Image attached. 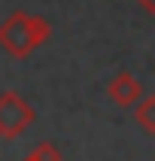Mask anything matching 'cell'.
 <instances>
[{
	"instance_id": "3957f363",
	"label": "cell",
	"mask_w": 155,
	"mask_h": 161,
	"mask_svg": "<svg viewBox=\"0 0 155 161\" xmlns=\"http://www.w3.org/2000/svg\"><path fill=\"white\" fill-rule=\"evenodd\" d=\"M109 97H113V103H116V107H134L137 100L143 97V85H140V82L134 79V76H131V73H119L116 79L109 82Z\"/></svg>"
},
{
	"instance_id": "7a4b0ae2",
	"label": "cell",
	"mask_w": 155,
	"mask_h": 161,
	"mask_svg": "<svg viewBox=\"0 0 155 161\" xmlns=\"http://www.w3.org/2000/svg\"><path fill=\"white\" fill-rule=\"evenodd\" d=\"M0 46L6 49L12 58H25L36 49L34 40V25L27 12H12L6 25H0Z\"/></svg>"
},
{
	"instance_id": "6da1fadb",
	"label": "cell",
	"mask_w": 155,
	"mask_h": 161,
	"mask_svg": "<svg viewBox=\"0 0 155 161\" xmlns=\"http://www.w3.org/2000/svg\"><path fill=\"white\" fill-rule=\"evenodd\" d=\"M34 119H36L34 107L25 103L18 91H3V94H0V137H3V140L21 137Z\"/></svg>"
},
{
	"instance_id": "5b68a950",
	"label": "cell",
	"mask_w": 155,
	"mask_h": 161,
	"mask_svg": "<svg viewBox=\"0 0 155 161\" xmlns=\"http://www.w3.org/2000/svg\"><path fill=\"white\" fill-rule=\"evenodd\" d=\"M30 25H34V40H36V49H40V46L52 36V25H49L43 15H30Z\"/></svg>"
},
{
	"instance_id": "8992f818",
	"label": "cell",
	"mask_w": 155,
	"mask_h": 161,
	"mask_svg": "<svg viewBox=\"0 0 155 161\" xmlns=\"http://www.w3.org/2000/svg\"><path fill=\"white\" fill-rule=\"evenodd\" d=\"M30 155H34L36 161H61V149H58V146H52V143H40Z\"/></svg>"
},
{
	"instance_id": "277c9868",
	"label": "cell",
	"mask_w": 155,
	"mask_h": 161,
	"mask_svg": "<svg viewBox=\"0 0 155 161\" xmlns=\"http://www.w3.org/2000/svg\"><path fill=\"white\" fill-rule=\"evenodd\" d=\"M134 116H137V125L143 128L146 134H155V94L137 100V113Z\"/></svg>"
},
{
	"instance_id": "ba28073f",
	"label": "cell",
	"mask_w": 155,
	"mask_h": 161,
	"mask_svg": "<svg viewBox=\"0 0 155 161\" xmlns=\"http://www.w3.org/2000/svg\"><path fill=\"white\" fill-rule=\"evenodd\" d=\"M25 161H36V158H34V155H27V158H25Z\"/></svg>"
},
{
	"instance_id": "52a82bcc",
	"label": "cell",
	"mask_w": 155,
	"mask_h": 161,
	"mask_svg": "<svg viewBox=\"0 0 155 161\" xmlns=\"http://www.w3.org/2000/svg\"><path fill=\"white\" fill-rule=\"evenodd\" d=\"M140 3H143L146 12H155V0H140Z\"/></svg>"
}]
</instances>
